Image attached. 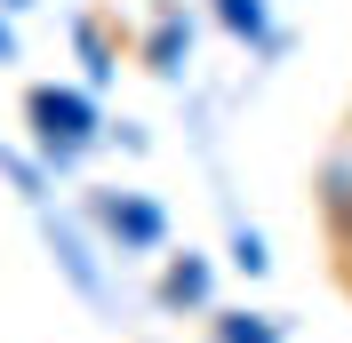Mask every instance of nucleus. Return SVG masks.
I'll return each mask as SVG.
<instances>
[{
	"mask_svg": "<svg viewBox=\"0 0 352 343\" xmlns=\"http://www.w3.org/2000/svg\"><path fill=\"white\" fill-rule=\"evenodd\" d=\"M0 8H24V0H0Z\"/></svg>",
	"mask_w": 352,
	"mask_h": 343,
	"instance_id": "9b49d317",
	"label": "nucleus"
},
{
	"mask_svg": "<svg viewBox=\"0 0 352 343\" xmlns=\"http://www.w3.org/2000/svg\"><path fill=\"white\" fill-rule=\"evenodd\" d=\"M0 64H16V32L8 24H0Z\"/></svg>",
	"mask_w": 352,
	"mask_h": 343,
	"instance_id": "9d476101",
	"label": "nucleus"
},
{
	"mask_svg": "<svg viewBox=\"0 0 352 343\" xmlns=\"http://www.w3.org/2000/svg\"><path fill=\"white\" fill-rule=\"evenodd\" d=\"M320 208H329V232L352 248V160H336V168L320 176Z\"/></svg>",
	"mask_w": 352,
	"mask_h": 343,
	"instance_id": "423d86ee",
	"label": "nucleus"
},
{
	"mask_svg": "<svg viewBox=\"0 0 352 343\" xmlns=\"http://www.w3.org/2000/svg\"><path fill=\"white\" fill-rule=\"evenodd\" d=\"M217 343H280V327L264 320V311H224V320H217Z\"/></svg>",
	"mask_w": 352,
	"mask_h": 343,
	"instance_id": "0eeeda50",
	"label": "nucleus"
},
{
	"mask_svg": "<svg viewBox=\"0 0 352 343\" xmlns=\"http://www.w3.org/2000/svg\"><path fill=\"white\" fill-rule=\"evenodd\" d=\"M232 263H241V272L256 279V272H264L272 256H264V239H256V232H232Z\"/></svg>",
	"mask_w": 352,
	"mask_h": 343,
	"instance_id": "1a4fd4ad",
	"label": "nucleus"
},
{
	"mask_svg": "<svg viewBox=\"0 0 352 343\" xmlns=\"http://www.w3.org/2000/svg\"><path fill=\"white\" fill-rule=\"evenodd\" d=\"M24 120H32V152H41L48 168H72L88 144H96V128H104V112H96V96L88 88H24Z\"/></svg>",
	"mask_w": 352,
	"mask_h": 343,
	"instance_id": "f257e3e1",
	"label": "nucleus"
},
{
	"mask_svg": "<svg viewBox=\"0 0 352 343\" xmlns=\"http://www.w3.org/2000/svg\"><path fill=\"white\" fill-rule=\"evenodd\" d=\"M160 303H168V311H200V303H208V263L176 256L168 272H160Z\"/></svg>",
	"mask_w": 352,
	"mask_h": 343,
	"instance_id": "20e7f679",
	"label": "nucleus"
},
{
	"mask_svg": "<svg viewBox=\"0 0 352 343\" xmlns=\"http://www.w3.org/2000/svg\"><path fill=\"white\" fill-rule=\"evenodd\" d=\"M72 40H80V56H88V80H112V40H104V24L80 16V24H72Z\"/></svg>",
	"mask_w": 352,
	"mask_h": 343,
	"instance_id": "6e6552de",
	"label": "nucleus"
},
{
	"mask_svg": "<svg viewBox=\"0 0 352 343\" xmlns=\"http://www.w3.org/2000/svg\"><path fill=\"white\" fill-rule=\"evenodd\" d=\"M217 24L232 32V40H248V48H272V16H264V0H217Z\"/></svg>",
	"mask_w": 352,
	"mask_h": 343,
	"instance_id": "39448f33",
	"label": "nucleus"
},
{
	"mask_svg": "<svg viewBox=\"0 0 352 343\" xmlns=\"http://www.w3.org/2000/svg\"><path fill=\"white\" fill-rule=\"evenodd\" d=\"M184 56H192V24L176 16V8H160L153 32H144V64H153L160 80H176V72H184Z\"/></svg>",
	"mask_w": 352,
	"mask_h": 343,
	"instance_id": "7ed1b4c3",
	"label": "nucleus"
},
{
	"mask_svg": "<svg viewBox=\"0 0 352 343\" xmlns=\"http://www.w3.org/2000/svg\"><path fill=\"white\" fill-rule=\"evenodd\" d=\"M88 215H96V232L120 248V256H153L168 248V208L144 192H88Z\"/></svg>",
	"mask_w": 352,
	"mask_h": 343,
	"instance_id": "f03ea898",
	"label": "nucleus"
}]
</instances>
